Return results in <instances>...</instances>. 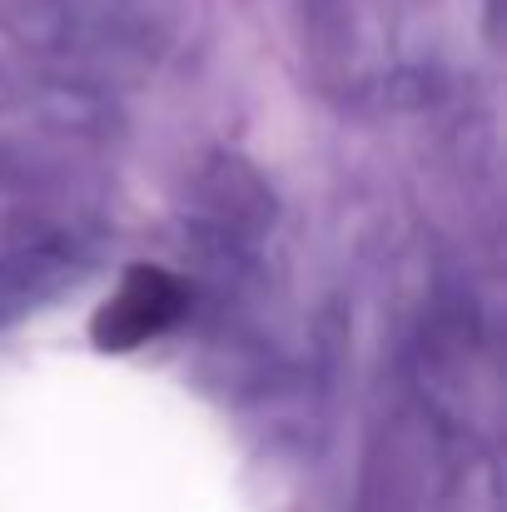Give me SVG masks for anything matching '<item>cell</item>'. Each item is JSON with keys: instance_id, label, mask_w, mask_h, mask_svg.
<instances>
[{"instance_id": "1", "label": "cell", "mask_w": 507, "mask_h": 512, "mask_svg": "<svg viewBox=\"0 0 507 512\" xmlns=\"http://www.w3.org/2000/svg\"><path fill=\"white\" fill-rule=\"evenodd\" d=\"M184 314V284L165 274V269H130L120 294L95 314V343L110 348V353H125V348H140L145 339L165 334L169 324Z\"/></svg>"}]
</instances>
